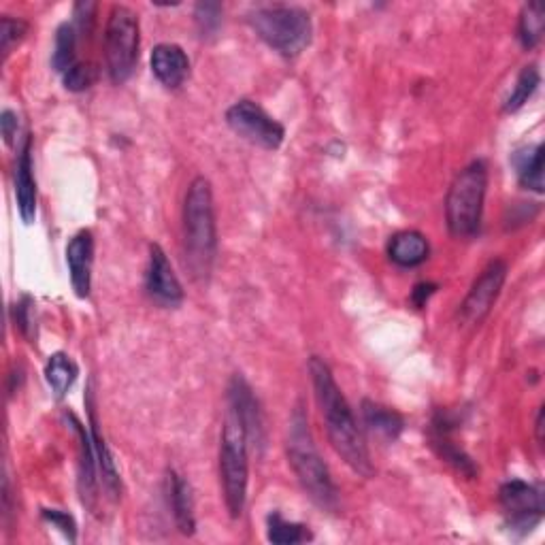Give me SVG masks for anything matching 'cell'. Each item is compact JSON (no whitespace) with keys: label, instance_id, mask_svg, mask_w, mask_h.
Wrapping results in <instances>:
<instances>
[{"label":"cell","instance_id":"16","mask_svg":"<svg viewBox=\"0 0 545 545\" xmlns=\"http://www.w3.org/2000/svg\"><path fill=\"white\" fill-rule=\"evenodd\" d=\"M388 256L396 267L416 269L431 256V245L418 230H401V233L390 237Z\"/></svg>","mask_w":545,"mask_h":545},{"label":"cell","instance_id":"12","mask_svg":"<svg viewBox=\"0 0 545 545\" xmlns=\"http://www.w3.org/2000/svg\"><path fill=\"white\" fill-rule=\"evenodd\" d=\"M145 290L162 307H179L184 303V286L173 271L169 256L158 243L150 245V264L145 273Z\"/></svg>","mask_w":545,"mask_h":545},{"label":"cell","instance_id":"7","mask_svg":"<svg viewBox=\"0 0 545 545\" xmlns=\"http://www.w3.org/2000/svg\"><path fill=\"white\" fill-rule=\"evenodd\" d=\"M141 30L139 18L130 7H113L105 28V60L107 73L115 86H122L132 77L139 62Z\"/></svg>","mask_w":545,"mask_h":545},{"label":"cell","instance_id":"19","mask_svg":"<svg viewBox=\"0 0 545 545\" xmlns=\"http://www.w3.org/2000/svg\"><path fill=\"white\" fill-rule=\"evenodd\" d=\"M362 420H365V426L373 435L386 441L399 439L405 428V420L401 418V414H396L394 409L375 401H362Z\"/></svg>","mask_w":545,"mask_h":545},{"label":"cell","instance_id":"29","mask_svg":"<svg viewBox=\"0 0 545 545\" xmlns=\"http://www.w3.org/2000/svg\"><path fill=\"white\" fill-rule=\"evenodd\" d=\"M220 15H222V7L216 3H201L196 7V24L198 28H201L203 37H209L218 30L222 22Z\"/></svg>","mask_w":545,"mask_h":545},{"label":"cell","instance_id":"13","mask_svg":"<svg viewBox=\"0 0 545 545\" xmlns=\"http://www.w3.org/2000/svg\"><path fill=\"white\" fill-rule=\"evenodd\" d=\"M66 264H69L71 284L79 299H88L92 290L94 237L90 230H81L66 245Z\"/></svg>","mask_w":545,"mask_h":545},{"label":"cell","instance_id":"11","mask_svg":"<svg viewBox=\"0 0 545 545\" xmlns=\"http://www.w3.org/2000/svg\"><path fill=\"white\" fill-rule=\"evenodd\" d=\"M228 411L241 422L247 443L254 445V448H264V420L260 403L252 386L239 373L228 384Z\"/></svg>","mask_w":545,"mask_h":545},{"label":"cell","instance_id":"35","mask_svg":"<svg viewBox=\"0 0 545 545\" xmlns=\"http://www.w3.org/2000/svg\"><path fill=\"white\" fill-rule=\"evenodd\" d=\"M537 439L543 441V409H539V414H537Z\"/></svg>","mask_w":545,"mask_h":545},{"label":"cell","instance_id":"26","mask_svg":"<svg viewBox=\"0 0 545 545\" xmlns=\"http://www.w3.org/2000/svg\"><path fill=\"white\" fill-rule=\"evenodd\" d=\"M75 47H77V30L73 24L64 22L56 32V45L52 54V66L62 75L71 69L77 62L75 60Z\"/></svg>","mask_w":545,"mask_h":545},{"label":"cell","instance_id":"3","mask_svg":"<svg viewBox=\"0 0 545 545\" xmlns=\"http://www.w3.org/2000/svg\"><path fill=\"white\" fill-rule=\"evenodd\" d=\"M288 462L309 499L322 509H335L339 494L328 465L313 441L309 420L301 407L294 409L288 431Z\"/></svg>","mask_w":545,"mask_h":545},{"label":"cell","instance_id":"6","mask_svg":"<svg viewBox=\"0 0 545 545\" xmlns=\"http://www.w3.org/2000/svg\"><path fill=\"white\" fill-rule=\"evenodd\" d=\"M247 448L250 443L241 422L228 411L220 439V484L230 518H241L247 501V482H250Z\"/></svg>","mask_w":545,"mask_h":545},{"label":"cell","instance_id":"27","mask_svg":"<svg viewBox=\"0 0 545 545\" xmlns=\"http://www.w3.org/2000/svg\"><path fill=\"white\" fill-rule=\"evenodd\" d=\"M98 79V66L92 62H75L69 71L62 73V84L71 92H86Z\"/></svg>","mask_w":545,"mask_h":545},{"label":"cell","instance_id":"4","mask_svg":"<svg viewBox=\"0 0 545 545\" xmlns=\"http://www.w3.org/2000/svg\"><path fill=\"white\" fill-rule=\"evenodd\" d=\"M488 190V167L484 160H473L462 169L445 196V222L456 239L480 235L484 201Z\"/></svg>","mask_w":545,"mask_h":545},{"label":"cell","instance_id":"1","mask_svg":"<svg viewBox=\"0 0 545 545\" xmlns=\"http://www.w3.org/2000/svg\"><path fill=\"white\" fill-rule=\"evenodd\" d=\"M309 375L313 394H316L320 414L326 424L330 445H333L335 452L354 473L362 477H371L375 469L369 448L365 443V437H362V431L358 428L348 399H345L339 384L335 382L333 371H330V367L320 356H311Z\"/></svg>","mask_w":545,"mask_h":545},{"label":"cell","instance_id":"34","mask_svg":"<svg viewBox=\"0 0 545 545\" xmlns=\"http://www.w3.org/2000/svg\"><path fill=\"white\" fill-rule=\"evenodd\" d=\"M435 290H437L435 284H418L414 288V292H411V301H414L416 307H424L426 301L435 294Z\"/></svg>","mask_w":545,"mask_h":545},{"label":"cell","instance_id":"22","mask_svg":"<svg viewBox=\"0 0 545 545\" xmlns=\"http://www.w3.org/2000/svg\"><path fill=\"white\" fill-rule=\"evenodd\" d=\"M518 164V179L520 186L533 190L537 194L543 192V147H526L522 154L516 156Z\"/></svg>","mask_w":545,"mask_h":545},{"label":"cell","instance_id":"33","mask_svg":"<svg viewBox=\"0 0 545 545\" xmlns=\"http://www.w3.org/2000/svg\"><path fill=\"white\" fill-rule=\"evenodd\" d=\"M94 13H96V5L94 3H77L75 5V22H77V26L81 30L92 32Z\"/></svg>","mask_w":545,"mask_h":545},{"label":"cell","instance_id":"30","mask_svg":"<svg viewBox=\"0 0 545 545\" xmlns=\"http://www.w3.org/2000/svg\"><path fill=\"white\" fill-rule=\"evenodd\" d=\"M43 520L49 522L52 526H56L60 533H64V537H69V541L77 539V526L73 516L66 514V511L60 509H43Z\"/></svg>","mask_w":545,"mask_h":545},{"label":"cell","instance_id":"8","mask_svg":"<svg viewBox=\"0 0 545 545\" xmlns=\"http://www.w3.org/2000/svg\"><path fill=\"white\" fill-rule=\"evenodd\" d=\"M226 124L241 139L262 150H279L286 139V128L254 101H239L226 111Z\"/></svg>","mask_w":545,"mask_h":545},{"label":"cell","instance_id":"25","mask_svg":"<svg viewBox=\"0 0 545 545\" xmlns=\"http://www.w3.org/2000/svg\"><path fill=\"white\" fill-rule=\"evenodd\" d=\"M539 84H541V73H539L537 66L535 64L524 66V69L518 75L514 90H511V94L507 96L503 111L505 113H514V111L522 109L528 103V98H531L537 92Z\"/></svg>","mask_w":545,"mask_h":545},{"label":"cell","instance_id":"17","mask_svg":"<svg viewBox=\"0 0 545 545\" xmlns=\"http://www.w3.org/2000/svg\"><path fill=\"white\" fill-rule=\"evenodd\" d=\"M71 424L79 435V488H81V497H84V503L94 507L96 499V452H94V443L92 435H88L86 426L81 424L73 414L69 416Z\"/></svg>","mask_w":545,"mask_h":545},{"label":"cell","instance_id":"14","mask_svg":"<svg viewBox=\"0 0 545 545\" xmlns=\"http://www.w3.org/2000/svg\"><path fill=\"white\" fill-rule=\"evenodd\" d=\"M15 201L24 224H32L37 218V181L35 160H32V137L24 139V145L15 164Z\"/></svg>","mask_w":545,"mask_h":545},{"label":"cell","instance_id":"18","mask_svg":"<svg viewBox=\"0 0 545 545\" xmlns=\"http://www.w3.org/2000/svg\"><path fill=\"white\" fill-rule=\"evenodd\" d=\"M169 501L175 516V524L184 535L192 537L196 531L194 518V499L190 484L175 471H169Z\"/></svg>","mask_w":545,"mask_h":545},{"label":"cell","instance_id":"23","mask_svg":"<svg viewBox=\"0 0 545 545\" xmlns=\"http://www.w3.org/2000/svg\"><path fill=\"white\" fill-rule=\"evenodd\" d=\"M543 30H545V7L543 3H528L522 7L520 13V22H518V39L522 47L526 49H535L541 39H543Z\"/></svg>","mask_w":545,"mask_h":545},{"label":"cell","instance_id":"21","mask_svg":"<svg viewBox=\"0 0 545 545\" xmlns=\"http://www.w3.org/2000/svg\"><path fill=\"white\" fill-rule=\"evenodd\" d=\"M77 375H79V367L75 365V360L71 356H66L62 352L49 356L45 365V379L58 401H62L66 392L73 388Z\"/></svg>","mask_w":545,"mask_h":545},{"label":"cell","instance_id":"9","mask_svg":"<svg viewBox=\"0 0 545 545\" xmlns=\"http://www.w3.org/2000/svg\"><path fill=\"white\" fill-rule=\"evenodd\" d=\"M499 501L511 531L531 533L543 518V492L522 480H511L501 486Z\"/></svg>","mask_w":545,"mask_h":545},{"label":"cell","instance_id":"28","mask_svg":"<svg viewBox=\"0 0 545 545\" xmlns=\"http://www.w3.org/2000/svg\"><path fill=\"white\" fill-rule=\"evenodd\" d=\"M28 32V22L20 18H11V15H5L0 20V49H3V56L7 58L11 54V49L15 45H20Z\"/></svg>","mask_w":545,"mask_h":545},{"label":"cell","instance_id":"24","mask_svg":"<svg viewBox=\"0 0 545 545\" xmlns=\"http://www.w3.org/2000/svg\"><path fill=\"white\" fill-rule=\"evenodd\" d=\"M267 539L275 545H296L311 541L313 535L309 528L296 522H288L279 514H271L267 520Z\"/></svg>","mask_w":545,"mask_h":545},{"label":"cell","instance_id":"20","mask_svg":"<svg viewBox=\"0 0 545 545\" xmlns=\"http://www.w3.org/2000/svg\"><path fill=\"white\" fill-rule=\"evenodd\" d=\"M90 433H92V443H94V452H96V462H98V471H101V480L105 484V488L109 490V494L113 499L120 497V490H122V484H120V473H118V467H115L113 462V456L107 448V443L101 435V431H98V420H96V411L94 407H90Z\"/></svg>","mask_w":545,"mask_h":545},{"label":"cell","instance_id":"31","mask_svg":"<svg viewBox=\"0 0 545 545\" xmlns=\"http://www.w3.org/2000/svg\"><path fill=\"white\" fill-rule=\"evenodd\" d=\"M30 313H32V301L28 299V296H24V299L18 305H13V322H15V326H18L22 330V333L26 337H32V318H30Z\"/></svg>","mask_w":545,"mask_h":545},{"label":"cell","instance_id":"2","mask_svg":"<svg viewBox=\"0 0 545 545\" xmlns=\"http://www.w3.org/2000/svg\"><path fill=\"white\" fill-rule=\"evenodd\" d=\"M218 256V224L209 179L196 177L184 201V264L192 282L205 286Z\"/></svg>","mask_w":545,"mask_h":545},{"label":"cell","instance_id":"5","mask_svg":"<svg viewBox=\"0 0 545 545\" xmlns=\"http://www.w3.org/2000/svg\"><path fill=\"white\" fill-rule=\"evenodd\" d=\"M250 24L256 35L277 54L286 58L299 56L311 43V18L301 7L267 5L250 13Z\"/></svg>","mask_w":545,"mask_h":545},{"label":"cell","instance_id":"15","mask_svg":"<svg viewBox=\"0 0 545 545\" xmlns=\"http://www.w3.org/2000/svg\"><path fill=\"white\" fill-rule=\"evenodd\" d=\"M152 73L164 88L177 90L186 84L190 75V58L175 43H160L152 52Z\"/></svg>","mask_w":545,"mask_h":545},{"label":"cell","instance_id":"32","mask_svg":"<svg viewBox=\"0 0 545 545\" xmlns=\"http://www.w3.org/2000/svg\"><path fill=\"white\" fill-rule=\"evenodd\" d=\"M0 130H3L5 143L13 145L15 137H18L20 122H18V115H15L11 109H5L3 113H0Z\"/></svg>","mask_w":545,"mask_h":545},{"label":"cell","instance_id":"10","mask_svg":"<svg viewBox=\"0 0 545 545\" xmlns=\"http://www.w3.org/2000/svg\"><path fill=\"white\" fill-rule=\"evenodd\" d=\"M507 279V262L497 258L475 279L467 299L460 305V318L467 324H482L497 303Z\"/></svg>","mask_w":545,"mask_h":545}]
</instances>
